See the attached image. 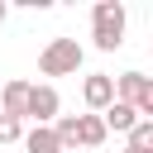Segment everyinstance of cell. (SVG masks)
I'll return each instance as SVG.
<instances>
[{
  "label": "cell",
  "mask_w": 153,
  "mask_h": 153,
  "mask_svg": "<svg viewBox=\"0 0 153 153\" xmlns=\"http://www.w3.org/2000/svg\"><path fill=\"white\" fill-rule=\"evenodd\" d=\"M115 100L134 105L139 120H153V81H148L143 72H124V76L115 81Z\"/></svg>",
  "instance_id": "cell-3"
},
{
  "label": "cell",
  "mask_w": 153,
  "mask_h": 153,
  "mask_svg": "<svg viewBox=\"0 0 153 153\" xmlns=\"http://www.w3.org/2000/svg\"><path fill=\"white\" fill-rule=\"evenodd\" d=\"M81 100L91 105V115H100V110L115 100V76H110V72H91V76L81 81Z\"/></svg>",
  "instance_id": "cell-5"
},
{
  "label": "cell",
  "mask_w": 153,
  "mask_h": 153,
  "mask_svg": "<svg viewBox=\"0 0 153 153\" xmlns=\"http://www.w3.org/2000/svg\"><path fill=\"white\" fill-rule=\"evenodd\" d=\"M91 38H96L100 53H115L124 43V5L120 0H96V10H91Z\"/></svg>",
  "instance_id": "cell-1"
},
{
  "label": "cell",
  "mask_w": 153,
  "mask_h": 153,
  "mask_svg": "<svg viewBox=\"0 0 153 153\" xmlns=\"http://www.w3.org/2000/svg\"><path fill=\"white\" fill-rule=\"evenodd\" d=\"M129 148H153V120H139L129 129Z\"/></svg>",
  "instance_id": "cell-10"
},
{
  "label": "cell",
  "mask_w": 153,
  "mask_h": 153,
  "mask_svg": "<svg viewBox=\"0 0 153 153\" xmlns=\"http://www.w3.org/2000/svg\"><path fill=\"white\" fill-rule=\"evenodd\" d=\"M100 124H105V134L115 129V134H129L134 124H139V115H134V105H124V100H110L105 110H100Z\"/></svg>",
  "instance_id": "cell-6"
},
{
  "label": "cell",
  "mask_w": 153,
  "mask_h": 153,
  "mask_svg": "<svg viewBox=\"0 0 153 153\" xmlns=\"http://www.w3.org/2000/svg\"><path fill=\"white\" fill-rule=\"evenodd\" d=\"M76 67H81V43L76 38H53L38 53V72L43 76H72Z\"/></svg>",
  "instance_id": "cell-2"
},
{
  "label": "cell",
  "mask_w": 153,
  "mask_h": 153,
  "mask_svg": "<svg viewBox=\"0 0 153 153\" xmlns=\"http://www.w3.org/2000/svg\"><path fill=\"white\" fill-rule=\"evenodd\" d=\"M19 139H24V124L10 120V115H0V148H5V143H19Z\"/></svg>",
  "instance_id": "cell-11"
},
{
  "label": "cell",
  "mask_w": 153,
  "mask_h": 153,
  "mask_svg": "<svg viewBox=\"0 0 153 153\" xmlns=\"http://www.w3.org/2000/svg\"><path fill=\"white\" fill-rule=\"evenodd\" d=\"M57 91L53 86H29V96H24V120H33V124H53L57 120Z\"/></svg>",
  "instance_id": "cell-4"
},
{
  "label": "cell",
  "mask_w": 153,
  "mask_h": 153,
  "mask_svg": "<svg viewBox=\"0 0 153 153\" xmlns=\"http://www.w3.org/2000/svg\"><path fill=\"white\" fill-rule=\"evenodd\" d=\"M124 153H153V148H124Z\"/></svg>",
  "instance_id": "cell-13"
},
{
  "label": "cell",
  "mask_w": 153,
  "mask_h": 153,
  "mask_svg": "<svg viewBox=\"0 0 153 153\" xmlns=\"http://www.w3.org/2000/svg\"><path fill=\"white\" fill-rule=\"evenodd\" d=\"M5 14H10V5H5V0H0V24H5Z\"/></svg>",
  "instance_id": "cell-12"
},
{
  "label": "cell",
  "mask_w": 153,
  "mask_h": 153,
  "mask_svg": "<svg viewBox=\"0 0 153 153\" xmlns=\"http://www.w3.org/2000/svg\"><path fill=\"white\" fill-rule=\"evenodd\" d=\"M100 143H105L100 115H76V148H100Z\"/></svg>",
  "instance_id": "cell-8"
},
{
  "label": "cell",
  "mask_w": 153,
  "mask_h": 153,
  "mask_svg": "<svg viewBox=\"0 0 153 153\" xmlns=\"http://www.w3.org/2000/svg\"><path fill=\"white\" fill-rule=\"evenodd\" d=\"M24 153H62V148H57V139H53L48 124H33V129L24 134Z\"/></svg>",
  "instance_id": "cell-9"
},
{
  "label": "cell",
  "mask_w": 153,
  "mask_h": 153,
  "mask_svg": "<svg viewBox=\"0 0 153 153\" xmlns=\"http://www.w3.org/2000/svg\"><path fill=\"white\" fill-rule=\"evenodd\" d=\"M24 96H29V81H5V91H0V115H10V120L24 124Z\"/></svg>",
  "instance_id": "cell-7"
}]
</instances>
